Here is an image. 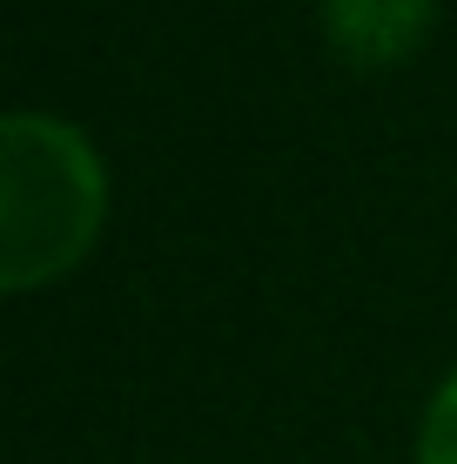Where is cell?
<instances>
[{"label": "cell", "mask_w": 457, "mask_h": 464, "mask_svg": "<svg viewBox=\"0 0 457 464\" xmlns=\"http://www.w3.org/2000/svg\"><path fill=\"white\" fill-rule=\"evenodd\" d=\"M417 464H457V371L444 377V391L424 411V438H417Z\"/></svg>", "instance_id": "3957f363"}, {"label": "cell", "mask_w": 457, "mask_h": 464, "mask_svg": "<svg viewBox=\"0 0 457 464\" xmlns=\"http://www.w3.org/2000/svg\"><path fill=\"white\" fill-rule=\"evenodd\" d=\"M431 0H329V34L357 61H390L424 34Z\"/></svg>", "instance_id": "7a4b0ae2"}, {"label": "cell", "mask_w": 457, "mask_h": 464, "mask_svg": "<svg viewBox=\"0 0 457 464\" xmlns=\"http://www.w3.org/2000/svg\"><path fill=\"white\" fill-rule=\"evenodd\" d=\"M108 216V169L74 121H0V283L34 290L88 256Z\"/></svg>", "instance_id": "6da1fadb"}]
</instances>
